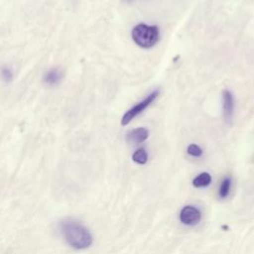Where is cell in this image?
<instances>
[{
    "mask_svg": "<svg viewBox=\"0 0 254 254\" xmlns=\"http://www.w3.org/2000/svg\"><path fill=\"white\" fill-rule=\"evenodd\" d=\"M159 90H154L152 91L147 97H145L142 101H140L139 103L135 104L134 106H132L131 108H129L122 116L121 118V125H127L132 119H134L136 116H138L139 114H141L145 109H147L149 107V105L151 103H153V101L158 97L159 95Z\"/></svg>",
    "mask_w": 254,
    "mask_h": 254,
    "instance_id": "3957f363",
    "label": "cell"
},
{
    "mask_svg": "<svg viewBox=\"0 0 254 254\" xmlns=\"http://www.w3.org/2000/svg\"><path fill=\"white\" fill-rule=\"evenodd\" d=\"M132 160L137 163V164H141L144 165L145 163H147L148 160V154L146 152V150L144 148H139L137 149L133 155H132Z\"/></svg>",
    "mask_w": 254,
    "mask_h": 254,
    "instance_id": "9c48e42d",
    "label": "cell"
},
{
    "mask_svg": "<svg viewBox=\"0 0 254 254\" xmlns=\"http://www.w3.org/2000/svg\"><path fill=\"white\" fill-rule=\"evenodd\" d=\"M62 231L66 242L75 249H84L91 245L92 237L88 230L73 220L62 223Z\"/></svg>",
    "mask_w": 254,
    "mask_h": 254,
    "instance_id": "6da1fadb",
    "label": "cell"
},
{
    "mask_svg": "<svg viewBox=\"0 0 254 254\" xmlns=\"http://www.w3.org/2000/svg\"><path fill=\"white\" fill-rule=\"evenodd\" d=\"M131 37L137 46L143 49H150L154 47L160 39L159 27L144 23L138 24L132 29Z\"/></svg>",
    "mask_w": 254,
    "mask_h": 254,
    "instance_id": "7a4b0ae2",
    "label": "cell"
},
{
    "mask_svg": "<svg viewBox=\"0 0 254 254\" xmlns=\"http://www.w3.org/2000/svg\"><path fill=\"white\" fill-rule=\"evenodd\" d=\"M187 152H188V154H190V156H193V157H200L202 155L201 148L196 144H190L188 146Z\"/></svg>",
    "mask_w": 254,
    "mask_h": 254,
    "instance_id": "8fae6325",
    "label": "cell"
},
{
    "mask_svg": "<svg viewBox=\"0 0 254 254\" xmlns=\"http://www.w3.org/2000/svg\"><path fill=\"white\" fill-rule=\"evenodd\" d=\"M149 137V131L148 129L144 127H138L132 129L128 134L126 135L127 141L133 143V144H139L147 140Z\"/></svg>",
    "mask_w": 254,
    "mask_h": 254,
    "instance_id": "8992f818",
    "label": "cell"
},
{
    "mask_svg": "<svg viewBox=\"0 0 254 254\" xmlns=\"http://www.w3.org/2000/svg\"><path fill=\"white\" fill-rule=\"evenodd\" d=\"M201 214L198 208L192 206V205H187L185 206L181 213H180V219L184 224L192 225L197 223L200 220Z\"/></svg>",
    "mask_w": 254,
    "mask_h": 254,
    "instance_id": "5b68a950",
    "label": "cell"
},
{
    "mask_svg": "<svg viewBox=\"0 0 254 254\" xmlns=\"http://www.w3.org/2000/svg\"><path fill=\"white\" fill-rule=\"evenodd\" d=\"M211 182V177L208 173H201L197 177H195L192 181V185L195 188H201V187H206L210 184Z\"/></svg>",
    "mask_w": 254,
    "mask_h": 254,
    "instance_id": "ba28073f",
    "label": "cell"
},
{
    "mask_svg": "<svg viewBox=\"0 0 254 254\" xmlns=\"http://www.w3.org/2000/svg\"><path fill=\"white\" fill-rule=\"evenodd\" d=\"M234 97L231 91L223 90L222 92V112L225 122H231L234 114Z\"/></svg>",
    "mask_w": 254,
    "mask_h": 254,
    "instance_id": "277c9868",
    "label": "cell"
},
{
    "mask_svg": "<svg viewBox=\"0 0 254 254\" xmlns=\"http://www.w3.org/2000/svg\"><path fill=\"white\" fill-rule=\"evenodd\" d=\"M230 186H231V179L230 178H225L221 182L219 190H218V194L221 198L226 197L228 195L229 190H230Z\"/></svg>",
    "mask_w": 254,
    "mask_h": 254,
    "instance_id": "30bf717a",
    "label": "cell"
},
{
    "mask_svg": "<svg viewBox=\"0 0 254 254\" xmlns=\"http://www.w3.org/2000/svg\"><path fill=\"white\" fill-rule=\"evenodd\" d=\"M63 79V72L60 68L58 67H54L49 69L48 71L45 72L43 80L46 84L50 85V86H54L57 85L58 83L61 82V80Z\"/></svg>",
    "mask_w": 254,
    "mask_h": 254,
    "instance_id": "52a82bcc",
    "label": "cell"
},
{
    "mask_svg": "<svg viewBox=\"0 0 254 254\" xmlns=\"http://www.w3.org/2000/svg\"><path fill=\"white\" fill-rule=\"evenodd\" d=\"M1 77H2V79H3L4 81H6V82L11 81L12 78H13V72H12V70H11L10 68H8V67H3V68L1 69Z\"/></svg>",
    "mask_w": 254,
    "mask_h": 254,
    "instance_id": "7c38bea8",
    "label": "cell"
},
{
    "mask_svg": "<svg viewBox=\"0 0 254 254\" xmlns=\"http://www.w3.org/2000/svg\"><path fill=\"white\" fill-rule=\"evenodd\" d=\"M124 1H125V2H127V3H129V2H131L132 0H124Z\"/></svg>",
    "mask_w": 254,
    "mask_h": 254,
    "instance_id": "4fadbf2b",
    "label": "cell"
}]
</instances>
